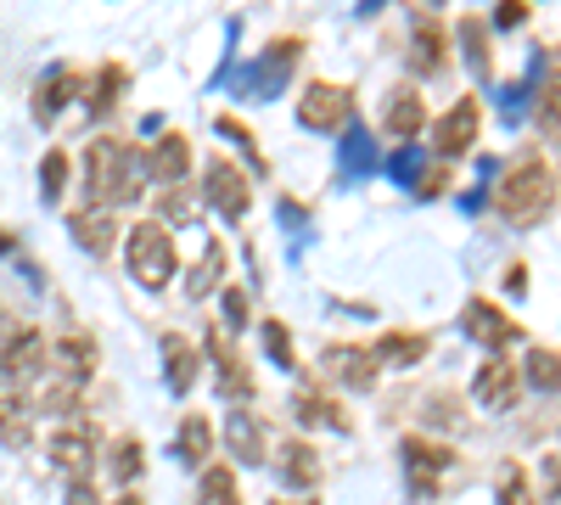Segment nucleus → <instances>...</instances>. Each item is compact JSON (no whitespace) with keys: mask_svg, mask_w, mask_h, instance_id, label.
I'll use <instances>...</instances> for the list:
<instances>
[{"mask_svg":"<svg viewBox=\"0 0 561 505\" xmlns=\"http://www.w3.org/2000/svg\"><path fill=\"white\" fill-rule=\"evenodd\" d=\"M140 152H135V141H124V135H96V141L84 147V197H90V208H124V203H135L140 192Z\"/></svg>","mask_w":561,"mask_h":505,"instance_id":"obj_1","label":"nucleus"},{"mask_svg":"<svg viewBox=\"0 0 561 505\" xmlns=\"http://www.w3.org/2000/svg\"><path fill=\"white\" fill-rule=\"evenodd\" d=\"M556 208V169L539 152H523L500 180H494V214L511 225V231H528V225L550 219Z\"/></svg>","mask_w":561,"mask_h":505,"instance_id":"obj_2","label":"nucleus"},{"mask_svg":"<svg viewBox=\"0 0 561 505\" xmlns=\"http://www.w3.org/2000/svg\"><path fill=\"white\" fill-rule=\"evenodd\" d=\"M124 264H129V275H135L147 292H163V287L174 282V264H180L174 237L163 231L158 219H135L129 231H124Z\"/></svg>","mask_w":561,"mask_h":505,"instance_id":"obj_3","label":"nucleus"},{"mask_svg":"<svg viewBox=\"0 0 561 505\" xmlns=\"http://www.w3.org/2000/svg\"><path fill=\"white\" fill-rule=\"evenodd\" d=\"M399 455H404V483H410V494H415V500H438V478L455 467V449L410 433V438L399 444Z\"/></svg>","mask_w":561,"mask_h":505,"instance_id":"obj_4","label":"nucleus"},{"mask_svg":"<svg viewBox=\"0 0 561 505\" xmlns=\"http://www.w3.org/2000/svg\"><path fill=\"white\" fill-rule=\"evenodd\" d=\"M298 124L304 129H320V135H337L354 124V90L348 84H332V79H314L298 102Z\"/></svg>","mask_w":561,"mask_h":505,"instance_id":"obj_5","label":"nucleus"},{"mask_svg":"<svg viewBox=\"0 0 561 505\" xmlns=\"http://www.w3.org/2000/svg\"><path fill=\"white\" fill-rule=\"evenodd\" d=\"M203 197H208V208H219L225 219H242V214L253 208V186H248V174H242L237 163H230L225 152L203 163Z\"/></svg>","mask_w":561,"mask_h":505,"instance_id":"obj_6","label":"nucleus"},{"mask_svg":"<svg viewBox=\"0 0 561 505\" xmlns=\"http://www.w3.org/2000/svg\"><path fill=\"white\" fill-rule=\"evenodd\" d=\"M460 332L472 337V343H483L489 354H505L511 343L523 337V326L511 320L494 298H466V309H460Z\"/></svg>","mask_w":561,"mask_h":505,"instance_id":"obj_7","label":"nucleus"},{"mask_svg":"<svg viewBox=\"0 0 561 505\" xmlns=\"http://www.w3.org/2000/svg\"><path fill=\"white\" fill-rule=\"evenodd\" d=\"M298 57H304V39H270L264 51H259V62L242 73V90H248V96H259V102H270L275 90L293 79Z\"/></svg>","mask_w":561,"mask_h":505,"instance_id":"obj_8","label":"nucleus"},{"mask_svg":"<svg viewBox=\"0 0 561 505\" xmlns=\"http://www.w3.org/2000/svg\"><path fill=\"white\" fill-rule=\"evenodd\" d=\"M478 129H483L478 96H460V102L433 124V152H438V163H455L460 152H472V147H478Z\"/></svg>","mask_w":561,"mask_h":505,"instance_id":"obj_9","label":"nucleus"},{"mask_svg":"<svg viewBox=\"0 0 561 505\" xmlns=\"http://www.w3.org/2000/svg\"><path fill=\"white\" fill-rule=\"evenodd\" d=\"M320 365L343 388H354V393H370V388H377V377H382V365L370 359V348H359V343H325L320 348Z\"/></svg>","mask_w":561,"mask_h":505,"instance_id":"obj_10","label":"nucleus"},{"mask_svg":"<svg viewBox=\"0 0 561 505\" xmlns=\"http://www.w3.org/2000/svg\"><path fill=\"white\" fill-rule=\"evenodd\" d=\"M96 449H102V433L90 422H73V427H57L51 433V461L68 472V478H90L96 467Z\"/></svg>","mask_w":561,"mask_h":505,"instance_id":"obj_11","label":"nucleus"},{"mask_svg":"<svg viewBox=\"0 0 561 505\" xmlns=\"http://www.w3.org/2000/svg\"><path fill=\"white\" fill-rule=\"evenodd\" d=\"M449 28L433 18V12H421L415 18V28H410V73H421V79H438L444 68H449Z\"/></svg>","mask_w":561,"mask_h":505,"instance_id":"obj_12","label":"nucleus"},{"mask_svg":"<svg viewBox=\"0 0 561 505\" xmlns=\"http://www.w3.org/2000/svg\"><path fill=\"white\" fill-rule=\"evenodd\" d=\"M208 359H214V382H219V393H225V399H237V404H248V399H253V371H248V359L225 343L219 326L208 332Z\"/></svg>","mask_w":561,"mask_h":505,"instance_id":"obj_13","label":"nucleus"},{"mask_svg":"<svg viewBox=\"0 0 561 505\" xmlns=\"http://www.w3.org/2000/svg\"><path fill=\"white\" fill-rule=\"evenodd\" d=\"M185 169H192V141L180 129H169L152 152H140V174L158 180V186H185Z\"/></svg>","mask_w":561,"mask_h":505,"instance_id":"obj_14","label":"nucleus"},{"mask_svg":"<svg viewBox=\"0 0 561 505\" xmlns=\"http://www.w3.org/2000/svg\"><path fill=\"white\" fill-rule=\"evenodd\" d=\"M225 449L237 455L242 467H259V461H270V438H264L259 410H225Z\"/></svg>","mask_w":561,"mask_h":505,"instance_id":"obj_15","label":"nucleus"},{"mask_svg":"<svg viewBox=\"0 0 561 505\" xmlns=\"http://www.w3.org/2000/svg\"><path fill=\"white\" fill-rule=\"evenodd\" d=\"M472 393H478V404H489V410H511V404H517V393H523L517 365H511L505 354H489V359L478 365V382H472Z\"/></svg>","mask_w":561,"mask_h":505,"instance_id":"obj_16","label":"nucleus"},{"mask_svg":"<svg viewBox=\"0 0 561 505\" xmlns=\"http://www.w3.org/2000/svg\"><path fill=\"white\" fill-rule=\"evenodd\" d=\"M96 359H102V348H96V337H84V332H68V337L51 343V365H57L62 382L84 388L90 377H96Z\"/></svg>","mask_w":561,"mask_h":505,"instance_id":"obj_17","label":"nucleus"},{"mask_svg":"<svg viewBox=\"0 0 561 505\" xmlns=\"http://www.w3.org/2000/svg\"><path fill=\"white\" fill-rule=\"evenodd\" d=\"M34 365H45V332L39 326H18L7 343H0V377H7V382H28Z\"/></svg>","mask_w":561,"mask_h":505,"instance_id":"obj_18","label":"nucleus"},{"mask_svg":"<svg viewBox=\"0 0 561 505\" xmlns=\"http://www.w3.org/2000/svg\"><path fill=\"white\" fill-rule=\"evenodd\" d=\"M293 416L304 422V427H332V433H354V416L348 410L325 393V388H298L293 393Z\"/></svg>","mask_w":561,"mask_h":505,"instance_id":"obj_19","label":"nucleus"},{"mask_svg":"<svg viewBox=\"0 0 561 505\" xmlns=\"http://www.w3.org/2000/svg\"><path fill=\"white\" fill-rule=\"evenodd\" d=\"M73 90H79V68H68V62H57L51 73H39V84H34V118L51 124L73 102Z\"/></svg>","mask_w":561,"mask_h":505,"instance_id":"obj_20","label":"nucleus"},{"mask_svg":"<svg viewBox=\"0 0 561 505\" xmlns=\"http://www.w3.org/2000/svg\"><path fill=\"white\" fill-rule=\"evenodd\" d=\"M275 478L287 483V489H314L320 483V455H314V444H304V438H287L275 449Z\"/></svg>","mask_w":561,"mask_h":505,"instance_id":"obj_21","label":"nucleus"},{"mask_svg":"<svg viewBox=\"0 0 561 505\" xmlns=\"http://www.w3.org/2000/svg\"><path fill=\"white\" fill-rule=\"evenodd\" d=\"M421 124H427V102H421V90H393V96H388V113H382V129L393 135V141H415V135H421Z\"/></svg>","mask_w":561,"mask_h":505,"instance_id":"obj_22","label":"nucleus"},{"mask_svg":"<svg viewBox=\"0 0 561 505\" xmlns=\"http://www.w3.org/2000/svg\"><path fill=\"white\" fill-rule=\"evenodd\" d=\"M433 348L427 332H382L377 343H370V359L377 365H393V371H410V365H421Z\"/></svg>","mask_w":561,"mask_h":505,"instance_id":"obj_23","label":"nucleus"},{"mask_svg":"<svg viewBox=\"0 0 561 505\" xmlns=\"http://www.w3.org/2000/svg\"><path fill=\"white\" fill-rule=\"evenodd\" d=\"M163 382L169 393H192L197 388V348L180 332H163Z\"/></svg>","mask_w":561,"mask_h":505,"instance_id":"obj_24","label":"nucleus"},{"mask_svg":"<svg viewBox=\"0 0 561 505\" xmlns=\"http://www.w3.org/2000/svg\"><path fill=\"white\" fill-rule=\"evenodd\" d=\"M68 231L84 253H107L118 242V219L102 214V208H79V214H68Z\"/></svg>","mask_w":561,"mask_h":505,"instance_id":"obj_25","label":"nucleus"},{"mask_svg":"<svg viewBox=\"0 0 561 505\" xmlns=\"http://www.w3.org/2000/svg\"><path fill=\"white\" fill-rule=\"evenodd\" d=\"M214 455V422L208 416H185L180 433H174V461L180 467H208Z\"/></svg>","mask_w":561,"mask_h":505,"instance_id":"obj_26","label":"nucleus"},{"mask_svg":"<svg viewBox=\"0 0 561 505\" xmlns=\"http://www.w3.org/2000/svg\"><path fill=\"white\" fill-rule=\"evenodd\" d=\"M28 433H34V399L28 393H0V444L12 449H28Z\"/></svg>","mask_w":561,"mask_h":505,"instance_id":"obj_27","label":"nucleus"},{"mask_svg":"<svg viewBox=\"0 0 561 505\" xmlns=\"http://www.w3.org/2000/svg\"><path fill=\"white\" fill-rule=\"evenodd\" d=\"M455 34H460V51H466V68H472V79H494V57H489V23L483 18H460L455 23Z\"/></svg>","mask_w":561,"mask_h":505,"instance_id":"obj_28","label":"nucleus"},{"mask_svg":"<svg viewBox=\"0 0 561 505\" xmlns=\"http://www.w3.org/2000/svg\"><path fill=\"white\" fill-rule=\"evenodd\" d=\"M225 269H230V253H225V242H208L203 264L192 269V282H185V298H208V292L225 282Z\"/></svg>","mask_w":561,"mask_h":505,"instance_id":"obj_29","label":"nucleus"},{"mask_svg":"<svg viewBox=\"0 0 561 505\" xmlns=\"http://www.w3.org/2000/svg\"><path fill=\"white\" fill-rule=\"evenodd\" d=\"M197 505H242L237 472H230V467H203V478H197Z\"/></svg>","mask_w":561,"mask_h":505,"instance_id":"obj_30","label":"nucleus"},{"mask_svg":"<svg viewBox=\"0 0 561 505\" xmlns=\"http://www.w3.org/2000/svg\"><path fill=\"white\" fill-rule=\"evenodd\" d=\"M118 90H124V68H118V62H107V68L96 73V84H90L84 107L96 113V118H102V113H113V107H118Z\"/></svg>","mask_w":561,"mask_h":505,"instance_id":"obj_31","label":"nucleus"},{"mask_svg":"<svg viewBox=\"0 0 561 505\" xmlns=\"http://www.w3.org/2000/svg\"><path fill=\"white\" fill-rule=\"evenodd\" d=\"M214 129H219V135H225V141H237V147H242V152H248V163H253V169H259V174H270V158H264V152H259V141H253V129H248V124H242V118H237V113H219V118H214Z\"/></svg>","mask_w":561,"mask_h":505,"instance_id":"obj_32","label":"nucleus"},{"mask_svg":"<svg viewBox=\"0 0 561 505\" xmlns=\"http://www.w3.org/2000/svg\"><path fill=\"white\" fill-rule=\"evenodd\" d=\"M343 169L348 174H370V169H377V141H370L365 129H348L343 135Z\"/></svg>","mask_w":561,"mask_h":505,"instance_id":"obj_33","label":"nucleus"},{"mask_svg":"<svg viewBox=\"0 0 561 505\" xmlns=\"http://www.w3.org/2000/svg\"><path fill=\"white\" fill-rule=\"evenodd\" d=\"M528 382H534L545 399L556 393V348H550V343H534V348H528Z\"/></svg>","mask_w":561,"mask_h":505,"instance_id":"obj_34","label":"nucleus"},{"mask_svg":"<svg viewBox=\"0 0 561 505\" xmlns=\"http://www.w3.org/2000/svg\"><path fill=\"white\" fill-rule=\"evenodd\" d=\"M140 467H147V449H140V438H124V444L113 449V478H118L124 489H135Z\"/></svg>","mask_w":561,"mask_h":505,"instance_id":"obj_35","label":"nucleus"},{"mask_svg":"<svg viewBox=\"0 0 561 505\" xmlns=\"http://www.w3.org/2000/svg\"><path fill=\"white\" fill-rule=\"evenodd\" d=\"M62 186H68V152H45V163H39V197L57 203Z\"/></svg>","mask_w":561,"mask_h":505,"instance_id":"obj_36","label":"nucleus"},{"mask_svg":"<svg viewBox=\"0 0 561 505\" xmlns=\"http://www.w3.org/2000/svg\"><path fill=\"white\" fill-rule=\"evenodd\" d=\"M264 348L275 354V365H280V371H293V337H287V326H280V320H264Z\"/></svg>","mask_w":561,"mask_h":505,"instance_id":"obj_37","label":"nucleus"},{"mask_svg":"<svg viewBox=\"0 0 561 505\" xmlns=\"http://www.w3.org/2000/svg\"><path fill=\"white\" fill-rule=\"evenodd\" d=\"M500 505H539L523 483V467H500Z\"/></svg>","mask_w":561,"mask_h":505,"instance_id":"obj_38","label":"nucleus"},{"mask_svg":"<svg viewBox=\"0 0 561 505\" xmlns=\"http://www.w3.org/2000/svg\"><path fill=\"white\" fill-rule=\"evenodd\" d=\"M444 186H455V174H449L444 163H433V169H421V174H415V197H438Z\"/></svg>","mask_w":561,"mask_h":505,"instance_id":"obj_39","label":"nucleus"},{"mask_svg":"<svg viewBox=\"0 0 561 505\" xmlns=\"http://www.w3.org/2000/svg\"><path fill=\"white\" fill-rule=\"evenodd\" d=\"M225 326H248V292L225 287Z\"/></svg>","mask_w":561,"mask_h":505,"instance_id":"obj_40","label":"nucleus"},{"mask_svg":"<svg viewBox=\"0 0 561 505\" xmlns=\"http://www.w3.org/2000/svg\"><path fill=\"white\" fill-rule=\"evenodd\" d=\"M399 180H404V186H415V174H421V163H415V147H399L393 152V163H388Z\"/></svg>","mask_w":561,"mask_h":505,"instance_id":"obj_41","label":"nucleus"},{"mask_svg":"<svg viewBox=\"0 0 561 505\" xmlns=\"http://www.w3.org/2000/svg\"><path fill=\"white\" fill-rule=\"evenodd\" d=\"M68 505H102L96 483H90V478H68Z\"/></svg>","mask_w":561,"mask_h":505,"instance_id":"obj_42","label":"nucleus"},{"mask_svg":"<svg viewBox=\"0 0 561 505\" xmlns=\"http://www.w3.org/2000/svg\"><path fill=\"white\" fill-rule=\"evenodd\" d=\"M163 214L169 219H192V197H185V192H163Z\"/></svg>","mask_w":561,"mask_h":505,"instance_id":"obj_43","label":"nucleus"},{"mask_svg":"<svg viewBox=\"0 0 561 505\" xmlns=\"http://www.w3.org/2000/svg\"><path fill=\"white\" fill-rule=\"evenodd\" d=\"M523 18H528V7H523V0H505V7L494 12V23H500V28H517Z\"/></svg>","mask_w":561,"mask_h":505,"instance_id":"obj_44","label":"nucleus"},{"mask_svg":"<svg viewBox=\"0 0 561 505\" xmlns=\"http://www.w3.org/2000/svg\"><path fill=\"white\" fill-rule=\"evenodd\" d=\"M505 287H511V292H523V287H528V269H523V264H511V269H505Z\"/></svg>","mask_w":561,"mask_h":505,"instance_id":"obj_45","label":"nucleus"},{"mask_svg":"<svg viewBox=\"0 0 561 505\" xmlns=\"http://www.w3.org/2000/svg\"><path fill=\"white\" fill-rule=\"evenodd\" d=\"M113 505H147V500H140V494H135V489H124V494H118V500H113Z\"/></svg>","mask_w":561,"mask_h":505,"instance_id":"obj_46","label":"nucleus"},{"mask_svg":"<svg viewBox=\"0 0 561 505\" xmlns=\"http://www.w3.org/2000/svg\"><path fill=\"white\" fill-rule=\"evenodd\" d=\"M0 332H7V309H0Z\"/></svg>","mask_w":561,"mask_h":505,"instance_id":"obj_47","label":"nucleus"},{"mask_svg":"<svg viewBox=\"0 0 561 505\" xmlns=\"http://www.w3.org/2000/svg\"><path fill=\"white\" fill-rule=\"evenodd\" d=\"M304 505H314V500H304Z\"/></svg>","mask_w":561,"mask_h":505,"instance_id":"obj_48","label":"nucleus"}]
</instances>
